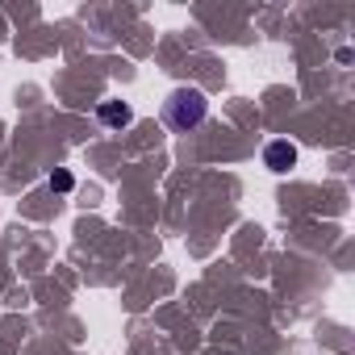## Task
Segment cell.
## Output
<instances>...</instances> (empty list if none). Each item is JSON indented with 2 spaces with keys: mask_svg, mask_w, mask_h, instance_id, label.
Listing matches in <instances>:
<instances>
[{
  "mask_svg": "<svg viewBox=\"0 0 355 355\" xmlns=\"http://www.w3.org/2000/svg\"><path fill=\"white\" fill-rule=\"evenodd\" d=\"M205 113H209V101H205V92H197V88H175V92L167 96V105H163L167 125H171V130H184V134H189L193 125H201Z\"/></svg>",
  "mask_w": 355,
  "mask_h": 355,
  "instance_id": "cell-1",
  "label": "cell"
},
{
  "mask_svg": "<svg viewBox=\"0 0 355 355\" xmlns=\"http://www.w3.org/2000/svg\"><path fill=\"white\" fill-rule=\"evenodd\" d=\"M263 163H268L272 171H288V167L297 163V146H293V142H284V138H276V142H268Z\"/></svg>",
  "mask_w": 355,
  "mask_h": 355,
  "instance_id": "cell-2",
  "label": "cell"
},
{
  "mask_svg": "<svg viewBox=\"0 0 355 355\" xmlns=\"http://www.w3.org/2000/svg\"><path fill=\"white\" fill-rule=\"evenodd\" d=\"M101 121H105V125H130V121H134V109L121 105V101H105V105H101Z\"/></svg>",
  "mask_w": 355,
  "mask_h": 355,
  "instance_id": "cell-3",
  "label": "cell"
},
{
  "mask_svg": "<svg viewBox=\"0 0 355 355\" xmlns=\"http://www.w3.org/2000/svg\"><path fill=\"white\" fill-rule=\"evenodd\" d=\"M51 189H55V193H71V189H76L71 171H63V167H59V171H51Z\"/></svg>",
  "mask_w": 355,
  "mask_h": 355,
  "instance_id": "cell-4",
  "label": "cell"
}]
</instances>
